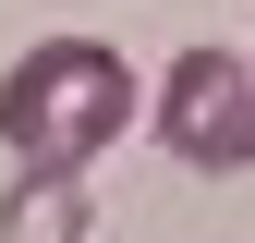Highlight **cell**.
Instances as JSON below:
<instances>
[{"label": "cell", "instance_id": "1", "mask_svg": "<svg viewBox=\"0 0 255 243\" xmlns=\"http://www.w3.org/2000/svg\"><path fill=\"white\" fill-rule=\"evenodd\" d=\"M134 134V61H122L110 37H37L0 73V146H12V170H73L98 146Z\"/></svg>", "mask_w": 255, "mask_h": 243}, {"label": "cell", "instance_id": "2", "mask_svg": "<svg viewBox=\"0 0 255 243\" xmlns=\"http://www.w3.org/2000/svg\"><path fill=\"white\" fill-rule=\"evenodd\" d=\"M158 146L182 170H255V61L243 49H182L158 73Z\"/></svg>", "mask_w": 255, "mask_h": 243}, {"label": "cell", "instance_id": "3", "mask_svg": "<svg viewBox=\"0 0 255 243\" xmlns=\"http://www.w3.org/2000/svg\"><path fill=\"white\" fill-rule=\"evenodd\" d=\"M0 243H85V182H73V170H12Z\"/></svg>", "mask_w": 255, "mask_h": 243}]
</instances>
